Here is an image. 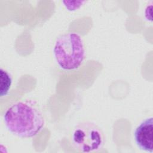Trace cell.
<instances>
[{"instance_id": "1", "label": "cell", "mask_w": 153, "mask_h": 153, "mask_svg": "<svg viewBox=\"0 0 153 153\" xmlns=\"http://www.w3.org/2000/svg\"><path fill=\"white\" fill-rule=\"evenodd\" d=\"M3 119L7 130L22 138L36 136L45 125L41 111L33 102L30 100L13 104L6 110Z\"/></svg>"}, {"instance_id": "2", "label": "cell", "mask_w": 153, "mask_h": 153, "mask_svg": "<svg viewBox=\"0 0 153 153\" xmlns=\"http://www.w3.org/2000/svg\"><path fill=\"white\" fill-rule=\"evenodd\" d=\"M53 55L61 69L71 71L78 68L85 58V48L82 37L75 32L59 35L54 42Z\"/></svg>"}, {"instance_id": "3", "label": "cell", "mask_w": 153, "mask_h": 153, "mask_svg": "<svg viewBox=\"0 0 153 153\" xmlns=\"http://www.w3.org/2000/svg\"><path fill=\"white\" fill-rule=\"evenodd\" d=\"M73 146L82 152H95L102 149L105 139L102 129L90 121L78 123L71 134Z\"/></svg>"}, {"instance_id": "4", "label": "cell", "mask_w": 153, "mask_h": 153, "mask_svg": "<svg viewBox=\"0 0 153 153\" xmlns=\"http://www.w3.org/2000/svg\"><path fill=\"white\" fill-rule=\"evenodd\" d=\"M134 139L139 149L148 152H152V117L144 120L137 126L134 131Z\"/></svg>"}, {"instance_id": "5", "label": "cell", "mask_w": 153, "mask_h": 153, "mask_svg": "<svg viewBox=\"0 0 153 153\" xmlns=\"http://www.w3.org/2000/svg\"><path fill=\"white\" fill-rule=\"evenodd\" d=\"M12 78L9 72L2 68L1 69V96L7 94L11 87Z\"/></svg>"}, {"instance_id": "6", "label": "cell", "mask_w": 153, "mask_h": 153, "mask_svg": "<svg viewBox=\"0 0 153 153\" xmlns=\"http://www.w3.org/2000/svg\"><path fill=\"white\" fill-rule=\"evenodd\" d=\"M85 1H63V3L65 4L66 8L69 11H74L79 8L82 4Z\"/></svg>"}]
</instances>
